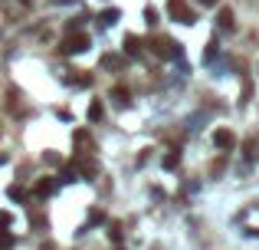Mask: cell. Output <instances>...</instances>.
Wrapping results in <instances>:
<instances>
[{
	"label": "cell",
	"mask_w": 259,
	"mask_h": 250,
	"mask_svg": "<svg viewBox=\"0 0 259 250\" xmlns=\"http://www.w3.org/2000/svg\"><path fill=\"white\" fill-rule=\"evenodd\" d=\"M86 46H89L86 36H76V40H66L63 50H66V53H79V50H86Z\"/></svg>",
	"instance_id": "obj_1"
},
{
	"label": "cell",
	"mask_w": 259,
	"mask_h": 250,
	"mask_svg": "<svg viewBox=\"0 0 259 250\" xmlns=\"http://www.w3.org/2000/svg\"><path fill=\"white\" fill-rule=\"evenodd\" d=\"M213 141L220 145V148H233V141H236V139H233V132H216Z\"/></svg>",
	"instance_id": "obj_2"
},
{
	"label": "cell",
	"mask_w": 259,
	"mask_h": 250,
	"mask_svg": "<svg viewBox=\"0 0 259 250\" xmlns=\"http://www.w3.org/2000/svg\"><path fill=\"white\" fill-rule=\"evenodd\" d=\"M89 119H92V122L102 119V106H98V102H92V109H89Z\"/></svg>",
	"instance_id": "obj_3"
},
{
	"label": "cell",
	"mask_w": 259,
	"mask_h": 250,
	"mask_svg": "<svg viewBox=\"0 0 259 250\" xmlns=\"http://www.w3.org/2000/svg\"><path fill=\"white\" fill-rule=\"evenodd\" d=\"M220 27H233V13H230V10L220 13Z\"/></svg>",
	"instance_id": "obj_4"
},
{
	"label": "cell",
	"mask_w": 259,
	"mask_h": 250,
	"mask_svg": "<svg viewBox=\"0 0 259 250\" xmlns=\"http://www.w3.org/2000/svg\"><path fill=\"white\" fill-rule=\"evenodd\" d=\"M53 188H56V185H53V181H43V185L36 188V191H40V194H49V191H53Z\"/></svg>",
	"instance_id": "obj_5"
},
{
	"label": "cell",
	"mask_w": 259,
	"mask_h": 250,
	"mask_svg": "<svg viewBox=\"0 0 259 250\" xmlns=\"http://www.w3.org/2000/svg\"><path fill=\"white\" fill-rule=\"evenodd\" d=\"M200 3H204V7H210V3H216V0H200Z\"/></svg>",
	"instance_id": "obj_6"
}]
</instances>
